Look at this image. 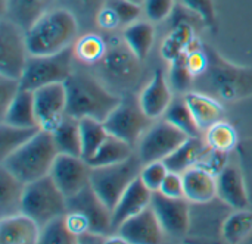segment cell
I'll list each match as a JSON object with an SVG mask.
<instances>
[{
    "mask_svg": "<svg viewBox=\"0 0 252 244\" xmlns=\"http://www.w3.org/2000/svg\"><path fill=\"white\" fill-rule=\"evenodd\" d=\"M74 50L68 47L59 53L47 56H30L21 77V88L37 90L47 84L65 82L72 71Z\"/></svg>",
    "mask_w": 252,
    "mask_h": 244,
    "instance_id": "cell-7",
    "label": "cell"
},
{
    "mask_svg": "<svg viewBox=\"0 0 252 244\" xmlns=\"http://www.w3.org/2000/svg\"><path fill=\"white\" fill-rule=\"evenodd\" d=\"M32 93L37 125L40 130L52 133L66 115L68 96L65 82L47 84Z\"/></svg>",
    "mask_w": 252,
    "mask_h": 244,
    "instance_id": "cell-12",
    "label": "cell"
},
{
    "mask_svg": "<svg viewBox=\"0 0 252 244\" xmlns=\"http://www.w3.org/2000/svg\"><path fill=\"white\" fill-rule=\"evenodd\" d=\"M188 138L189 136H186L168 121L162 119L161 122L151 125L140 137L136 146L137 156L143 163L165 161Z\"/></svg>",
    "mask_w": 252,
    "mask_h": 244,
    "instance_id": "cell-9",
    "label": "cell"
},
{
    "mask_svg": "<svg viewBox=\"0 0 252 244\" xmlns=\"http://www.w3.org/2000/svg\"><path fill=\"white\" fill-rule=\"evenodd\" d=\"M130 1H133V3H136V4H140V6H142L145 0H130Z\"/></svg>",
    "mask_w": 252,
    "mask_h": 244,
    "instance_id": "cell-48",
    "label": "cell"
},
{
    "mask_svg": "<svg viewBox=\"0 0 252 244\" xmlns=\"http://www.w3.org/2000/svg\"><path fill=\"white\" fill-rule=\"evenodd\" d=\"M25 184L3 166L0 168V215L21 212V200Z\"/></svg>",
    "mask_w": 252,
    "mask_h": 244,
    "instance_id": "cell-30",
    "label": "cell"
},
{
    "mask_svg": "<svg viewBox=\"0 0 252 244\" xmlns=\"http://www.w3.org/2000/svg\"><path fill=\"white\" fill-rule=\"evenodd\" d=\"M154 193L143 184L140 177H137L127 190L121 194L117 205L112 209V228L114 231L131 217L143 212L152 203Z\"/></svg>",
    "mask_w": 252,
    "mask_h": 244,
    "instance_id": "cell-17",
    "label": "cell"
},
{
    "mask_svg": "<svg viewBox=\"0 0 252 244\" xmlns=\"http://www.w3.org/2000/svg\"><path fill=\"white\" fill-rule=\"evenodd\" d=\"M28 57L24 28L3 18L0 22V74L21 80Z\"/></svg>",
    "mask_w": 252,
    "mask_h": 244,
    "instance_id": "cell-10",
    "label": "cell"
},
{
    "mask_svg": "<svg viewBox=\"0 0 252 244\" xmlns=\"http://www.w3.org/2000/svg\"><path fill=\"white\" fill-rule=\"evenodd\" d=\"M40 128L38 127H15L3 124L0 127V159L15 152L24 143H27Z\"/></svg>",
    "mask_w": 252,
    "mask_h": 244,
    "instance_id": "cell-36",
    "label": "cell"
},
{
    "mask_svg": "<svg viewBox=\"0 0 252 244\" xmlns=\"http://www.w3.org/2000/svg\"><path fill=\"white\" fill-rule=\"evenodd\" d=\"M168 174V168L165 165L164 161H155V162H148L143 163L142 171H140V180L143 181V184L152 191H158L161 189V184L164 181V178Z\"/></svg>",
    "mask_w": 252,
    "mask_h": 244,
    "instance_id": "cell-39",
    "label": "cell"
},
{
    "mask_svg": "<svg viewBox=\"0 0 252 244\" xmlns=\"http://www.w3.org/2000/svg\"><path fill=\"white\" fill-rule=\"evenodd\" d=\"M78 28L77 16L69 9H49L25 29L30 56L55 54L72 47L78 38Z\"/></svg>",
    "mask_w": 252,
    "mask_h": 244,
    "instance_id": "cell-1",
    "label": "cell"
},
{
    "mask_svg": "<svg viewBox=\"0 0 252 244\" xmlns=\"http://www.w3.org/2000/svg\"><path fill=\"white\" fill-rule=\"evenodd\" d=\"M80 133H81V158L89 161L96 150L108 138L109 133L103 121L94 118H81L80 119Z\"/></svg>",
    "mask_w": 252,
    "mask_h": 244,
    "instance_id": "cell-32",
    "label": "cell"
},
{
    "mask_svg": "<svg viewBox=\"0 0 252 244\" xmlns=\"http://www.w3.org/2000/svg\"><path fill=\"white\" fill-rule=\"evenodd\" d=\"M162 119L168 121L174 127H177L180 131H183L189 137H199L201 136V128L198 127L188 103L185 99H177L173 100L171 105L168 106L167 112L164 113Z\"/></svg>",
    "mask_w": 252,
    "mask_h": 244,
    "instance_id": "cell-35",
    "label": "cell"
},
{
    "mask_svg": "<svg viewBox=\"0 0 252 244\" xmlns=\"http://www.w3.org/2000/svg\"><path fill=\"white\" fill-rule=\"evenodd\" d=\"M53 0H3L7 19L18 24L24 31L44 12L50 9Z\"/></svg>",
    "mask_w": 252,
    "mask_h": 244,
    "instance_id": "cell-27",
    "label": "cell"
},
{
    "mask_svg": "<svg viewBox=\"0 0 252 244\" xmlns=\"http://www.w3.org/2000/svg\"><path fill=\"white\" fill-rule=\"evenodd\" d=\"M115 233L120 234L127 244H158L165 236L151 206L123 222Z\"/></svg>",
    "mask_w": 252,
    "mask_h": 244,
    "instance_id": "cell-15",
    "label": "cell"
},
{
    "mask_svg": "<svg viewBox=\"0 0 252 244\" xmlns=\"http://www.w3.org/2000/svg\"><path fill=\"white\" fill-rule=\"evenodd\" d=\"M106 3H109L112 9L117 12L121 27H127L133 24L134 21L140 19L143 13V7L130 0H106Z\"/></svg>",
    "mask_w": 252,
    "mask_h": 244,
    "instance_id": "cell-42",
    "label": "cell"
},
{
    "mask_svg": "<svg viewBox=\"0 0 252 244\" xmlns=\"http://www.w3.org/2000/svg\"><path fill=\"white\" fill-rule=\"evenodd\" d=\"M207 53L208 68L196 78L202 80V85L207 87L204 93L229 103L252 97V68L232 63L210 47Z\"/></svg>",
    "mask_w": 252,
    "mask_h": 244,
    "instance_id": "cell-4",
    "label": "cell"
},
{
    "mask_svg": "<svg viewBox=\"0 0 252 244\" xmlns=\"http://www.w3.org/2000/svg\"><path fill=\"white\" fill-rule=\"evenodd\" d=\"M94 18H96L97 27L105 29V31H112V29H117L118 27H121V22H120V18H118L117 12L112 9V6L109 3H106V0L99 7Z\"/></svg>",
    "mask_w": 252,
    "mask_h": 244,
    "instance_id": "cell-46",
    "label": "cell"
},
{
    "mask_svg": "<svg viewBox=\"0 0 252 244\" xmlns=\"http://www.w3.org/2000/svg\"><path fill=\"white\" fill-rule=\"evenodd\" d=\"M1 122L15 127H38L34 108V93L21 88L6 110L1 112Z\"/></svg>",
    "mask_w": 252,
    "mask_h": 244,
    "instance_id": "cell-26",
    "label": "cell"
},
{
    "mask_svg": "<svg viewBox=\"0 0 252 244\" xmlns=\"http://www.w3.org/2000/svg\"><path fill=\"white\" fill-rule=\"evenodd\" d=\"M142 166L143 162L134 153L120 163L92 168L90 187L112 211L121 194L140 175Z\"/></svg>",
    "mask_w": 252,
    "mask_h": 244,
    "instance_id": "cell-6",
    "label": "cell"
},
{
    "mask_svg": "<svg viewBox=\"0 0 252 244\" xmlns=\"http://www.w3.org/2000/svg\"><path fill=\"white\" fill-rule=\"evenodd\" d=\"M252 234V212L238 209L227 217L221 227V237L226 243H244Z\"/></svg>",
    "mask_w": 252,
    "mask_h": 244,
    "instance_id": "cell-33",
    "label": "cell"
},
{
    "mask_svg": "<svg viewBox=\"0 0 252 244\" xmlns=\"http://www.w3.org/2000/svg\"><path fill=\"white\" fill-rule=\"evenodd\" d=\"M217 197L232 209H248L250 196L244 175L238 166L227 165L217 175Z\"/></svg>",
    "mask_w": 252,
    "mask_h": 244,
    "instance_id": "cell-18",
    "label": "cell"
},
{
    "mask_svg": "<svg viewBox=\"0 0 252 244\" xmlns=\"http://www.w3.org/2000/svg\"><path fill=\"white\" fill-rule=\"evenodd\" d=\"M183 99L188 103L201 131L208 130L213 124L223 119L224 108L221 105V100L216 99L214 96L204 91L190 90L183 94Z\"/></svg>",
    "mask_w": 252,
    "mask_h": 244,
    "instance_id": "cell-22",
    "label": "cell"
},
{
    "mask_svg": "<svg viewBox=\"0 0 252 244\" xmlns=\"http://www.w3.org/2000/svg\"><path fill=\"white\" fill-rule=\"evenodd\" d=\"M68 209L80 212L87 224L89 231L100 236H111L112 228V211L96 194V191L87 186L83 191L68 200Z\"/></svg>",
    "mask_w": 252,
    "mask_h": 244,
    "instance_id": "cell-13",
    "label": "cell"
},
{
    "mask_svg": "<svg viewBox=\"0 0 252 244\" xmlns=\"http://www.w3.org/2000/svg\"><path fill=\"white\" fill-rule=\"evenodd\" d=\"M155 37L157 32L154 22L148 19H137L123 29V40L140 60H145L151 54V50L155 44Z\"/></svg>",
    "mask_w": 252,
    "mask_h": 244,
    "instance_id": "cell-25",
    "label": "cell"
},
{
    "mask_svg": "<svg viewBox=\"0 0 252 244\" xmlns=\"http://www.w3.org/2000/svg\"><path fill=\"white\" fill-rule=\"evenodd\" d=\"M196 34L193 25L186 21L180 19L174 24V27L170 29V32L164 37L161 43V56L168 63L182 56L188 52V49L196 41Z\"/></svg>",
    "mask_w": 252,
    "mask_h": 244,
    "instance_id": "cell-23",
    "label": "cell"
},
{
    "mask_svg": "<svg viewBox=\"0 0 252 244\" xmlns=\"http://www.w3.org/2000/svg\"><path fill=\"white\" fill-rule=\"evenodd\" d=\"M66 211L68 199L50 175L25 184L21 212L32 218L40 227L61 215H65Z\"/></svg>",
    "mask_w": 252,
    "mask_h": 244,
    "instance_id": "cell-5",
    "label": "cell"
},
{
    "mask_svg": "<svg viewBox=\"0 0 252 244\" xmlns=\"http://www.w3.org/2000/svg\"><path fill=\"white\" fill-rule=\"evenodd\" d=\"M74 57L84 65H94L102 62L108 50V41L94 32L84 34L77 38L72 46Z\"/></svg>",
    "mask_w": 252,
    "mask_h": 244,
    "instance_id": "cell-31",
    "label": "cell"
},
{
    "mask_svg": "<svg viewBox=\"0 0 252 244\" xmlns=\"http://www.w3.org/2000/svg\"><path fill=\"white\" fill-rule=\"evenodd\" d=\"M133 149L134 147L131 144L109 134L108 138L103 141V144L96 150V153L87 162L92 168L115 165V163H120V162L128 159L131 155H134Z\"/></svg>",
    "mask_w": 252,
    "mask_h": 244,
    "instance_id": "cell-29",
    "label": "cell"
},
{
    "mask_svg": "<svg viewBox=\"0 0 252 244\" xmlns=\"http://www.w3.org/2000/svg\"><path fill=\"white\" fill-rule=\"evenodd\" d=\"M74 1L84 10H94V15L99 10V7L105 3V0H74Z\"/></svg>",
    "mask_w": 252,
    "mask_h": 244,
    "instance_id": "cell-47",
    "label": "cell"
},
{
    "mask_svg": "<svg viewBox=\"0 0 252 244\" xmlns=\"http://www.w3.org/2000/svg\"><path fill=\"white\" fill-rule=\"evenodd\" d=\"M68 105L66 113L81 119L94 118L105 121L121 97L109 91L100 81L89 74L72 72L65 81Z\"/></svg>",
    "mask_w": 252,
    "mask_h": 244,
    "instance_id": "cell-2",
    "label": "cell"
},
{
    "mask_svg": "<svg viewBox=\"0 0 252 244\" xmlns=\"http://www.w3.org/2000/svg\"><path fill=\"white\" fill-rule=\"evenodd\" d=\"M142 60L131 52V49L126 44L124 40L108 43V50L105 57L102 59L103 69L120 80H127L136 75L139 63Z\"/></svg>",
    "mask_w": 252,
    "mask_h": 244,
    "instance_id": "cell-21",
    "label": "cell"
},
{
    "mask_svg": "<svg viewBox=\"0 0 252 244\" xmlns=\"http://www.w3.org/2000/svg\"><path fill=\"white\" fill-rule=\"evenodd\" d=\"M204 133V140L210 149L230 153L238 144V131L229 121L220 119Z\"/></svg>",
    "mask_w": 252,
    "mask_h": 244,
    "instance_id": "cell-34",
    "label": "cell"
},
{
    "mask_svg": "<svg viewBox=\"0 0 252 244\" xmlns=\"http://www.w3.org/2000/svg\"><path fill=\"white\" fill-rule=\"evenodd\" d=\"M207 150L208 146L205 140H201L199 137H189L164 162L168 171L183 174L185 171L196 166L201 162L202 156L207 153Z\"/></svg>",
    "mask_w": 252,
    "mask_h": 244,
    "instance_id": "cell-24",
    "label": "cell"
},
{
    "mask_svg": "<svg viewBox=\"0 0 252 244\" xmlns=\"http://www.w3.org/2000/svg\"><path fill=\"white\" fill-rule=\"evenodd\" d=\"M90 172L92 166L84 158L59 153L49 175L69 200L90 186Z\"/></svg>",
    "mask_w": 252,
    "mask_h": 244,
    "instance_id": "cell-11",
    "label": "cell"
},
{
    "mask_svg": "<svg viewBox=\"0 0 252 244\" xmlns=\"http://www.w3.org/2000/svg\"><path fill=\"white\" fill-rule=\"evenodd\" d=\"M41 244H75L77 236L69 230L65 215H61L41 227L40 242Z\"/></svg>",
    "mask_w": 252,
    "mask_h": 244,
    "instance_id": "cell-37",
    "label": "cell"
},
{
    "mask_svg": "<svg viewBox=\"0 0 252 244\" xmlns=\"http://www.w3.org/2000/svg\"><path fill=\"white\" fill-rule=\"evenodd\" d=\"M40 231L41 227L22 212L6 215L0 219V243L3 244L38 243Z\"/></svg>",
    "mask_w": 252,
    "mask_h": 244,
    "instance_id": "cell-19",
    "label": "cell"
},
{
    "mask_svg": "<svg viewBox=\"0 0 252 244\" xmlns=\"http://www.w3.org/2000/svg\"><path fill=\"white\" fill-rule=\"evenodd\" d=\"M180 4L190 13L196 15L207 27L216 28L217 12L214 0H179Z\"/></svg>",
    "mask_w": 252,
    "mask_h": 244,
    "instance_id": "cell-40",
    "label": "cell"
},
{
    "mask_svg": "<svg viewBox=\"0 0 252 244\" xmlns=\"http://www.w3.org/2000/svg\"><path fill=\"white\" fill-rule=\"evenodd\" d=\"M151 121L143 112L139 97L126 96L103 121L109 134L124 140L133 147L137 146L140 137L151 127Z\"/></svg>",
    "mask_w": 252,
    "mask_h": 244,
    "instance_id": "cell-8",
    "label": "cell"
},
{
    "mask_svg": "<svg viewBox=\"0 0 252 244\" xmlns=\"http://www.w3.org/2000/svg\"><path fill=\"white\" fill-rule=\"evenodd\" d=\"M52 136L59 153L81 156L80 119L66 113L61 124L52 131Z\"/></svg>",
    "mask_w": 252,
    "mask_h": 244,
    "instance_id": "cell-28",
    "label": "cell"
},
{
    "mask_svg": "<svg viewBox=\"0 0 252 244\" xmlns=\"http://www.w3.org/2000/svg\"><path fill=\"white\" fill-rule=\"evenodd\" d=\"M58 155L52 133L38 130L27 143L1 159V166L28 184L47 177Z\"/></svg>",
    "mask_w": 252,
    "mask_h": 244,
    "instance_id": "cell-3",
    "label": "cell"
},
{
    "mask_svg": "<svg viewBox=\"0 0 252 244\" xmlns=\"http://www.w3.org/2000/svg\"><path fill=\"white\" fill-rule=\"evenodd\" d=\"M185 199L195 205H207L217 197V177L204 169L193 166L183 174Z\"/></svg>",
    "mask_w": 252,
    "mask_h": 244,
    "instance_id": "cell-20",
    "label": "cell"
},
{
    "mask_svg": "<svg viewBox=\"0 0 252 244\" xmlns=\"http://www.w3.org/2000/svg\"><path fill=\"white\" fill-rule=\"evenodd\" d=\"M161 194L171 197V199H182L185 197V183H183V175L179 172L168 171L167 177L164 178L161 189L158 190Z\"/></svg>",
    "mask_w": 252,
    "mask_h": 244,
    "instance_id": "cell-44",
    "label": "cell"
},
{
    "mask_svg": "<svg viewBox=\"0 0 252 244\" xmlns=\"http://www.w3.org/2000/svg\"><path fill=\"white\" fill-rule=\"evenodd\" d=\"M174 4L176 0H145L142 4L143 15L148 21L158 24L170 18L174 10Z\"/></svg>",
    "mask_w": 252,
    "mask_h": 244,
    "instance_id": "cell-41",
    "label": "cell"
},
{
    "mask_svg": "<svg viewBox=\"0 0 252 244\" xmlns=\"http://www.w3.org/2000/svg\"><path fill=\"white\" fill-rule=\"evenodd\" d=\"M229 155L230 153H227V152L214 150V149L208 147L207 153L202 156L198 166H202L204 169H207L208 172H211L213 175L217 177L229 165Z\"/></svg>",
    "mask_w": 252,
    "mask_h": 244,
    "instance_id": "cell-43",
    "label": "cell"
},
{
    "mask_svg": "<svg viewBox=\"0 0 252 244\" xmlns=\"http://www.w3.org/2000/svg\"><path fill=\"white\" fill-rule=\"evenodd\" d=\"M195 82V77L188 68L186 54L183 53L173 62H170V85L179 93L190 91V87Z\"/></svg>",
    "mask_w": 252,
    "mask_h": 244,
    "instance_id": "cell-38",
    "label": "cell"
},
{
    "mask_svg": "<svg viewBox=\"0 0 252 244\" xmlns=\"http://www.w3.org/2000/svg\"><path fill=\"white\" fill-rule=\"evenodd\" d=\"M21 90V81L12 77H6L0 74V109L1 112L12 103L16 94Z\"/></svg>",
    "mask_w": 252,
    "mask_h": 244,
    "instance_id": "cell-45",
    "label": "cell"
},
{
    "mask_svg": "<svg viewBox=\"0 0 252 244\" xmlns=\"http://www.w3.org/2000/svg\"><path fill=\"white\" fill-rule=\"evenodd\" d=\"M173 100L171 85L165 77V72L161 68L155 69L152 78L139 94V102L143 112L149 119H158L164 116Z\"/></svg>",
    "mask_w": 252,
    "mask_h": 244,
    "instance_id": "cell-16",
    "label": "cell"
},
{
    "mask_svg": "<svg viewBox=\"0 0 252 244\" xmlns=\"http://www.w3.org/2000/svg\"><path fill=\"white\" fill-rule=\"evenodd\" d=\"M189 200L171 199L159 191H155L152 196L151 208L154 209L162 230L165 234L173 237H182L188 233L190 225V209Z\"/></svg>",
    "mask_w": 252,
    "mask_h": 244,
    "instance_id": "cell-14",
    "label": "cell"
}]
</instances>
